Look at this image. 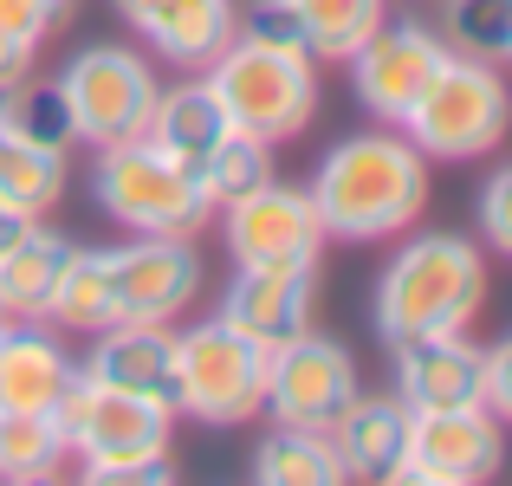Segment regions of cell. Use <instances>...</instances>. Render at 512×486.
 I'll list each match as a JSON object with an SVG mask.
<instances>
[{
    "label": "cell",
    "mask_w": 512,
    "mask_h": 486,
    "mask_svg": "<svg viewBox=\"0 0 512 486\" xmlns=\"http://www.w3.org/2000/svg\"><path fill=\"white\" fill-rule=\"evenodd\" d=\"M91 195L130 234H195L214 214V201L201 195V182L169 162L150 137H130L98 150V169H91Z\"/></svg>",
    "instance_id": "obj_5"
},
{
    "label": "cell",
    "mask_w": 512,
    "mask_h": 486,
    "mask_svg": "<svg viewBox=\"0 0 512 486\" xmlns=\"http://www.w3.org/2000/svg\"><path fill=\"white\" fill-rule=\"evenodd\" d=\"M480 383H487V409L500 415H512V344L500 337V344H480Z\"/></svg>",
    "instance_id": "obj_31"
},
{
    "label": "cell",
    "mask_w": 512,
    "mask_h": 486,
    "mask_svg": "<svg viewBox=\"0 0 512 486\" xmlns=\"http://www.w3.org/2000/svg\"><path fill=\"white\" fill-rule=\"evenodd\" d=\"M195 182H201V195H208L214 208H227V201L253 195L260 182H273V143L247 137V130H227V137L201 156Z\"/></svg>",
    "instance_id": "obj_27"
},
{
    "label": "cell",
    "mask_w": 512,
    "mask_h": 486,
    "mask_svg": "<svg viewBox=\"0 0 512 486\" xmlns=\"http://www.w3.org/2000/svg\"><path fill=\"white\" fill-rule=\"evenodd\" d=\"M65 260H72V240L33 214L26 234L0 253V318H46L59 299Z\"/></svg>",
    "instance_id": "obj_20"
},
{
    "label": "cell",
    "mask_w": 512,
    "mask_h": 486,
    "mask_svg": "<svg viewBox=\"0 0 512 486\" xmlns=\"http://www.w3.org/2000/svg\"><path fill=\"white\" fill-rule=\"evenodd\" d=\"M227 130L234 124H227L214 85L208 78H188V85H175V91H156V111H150V130H143V137H150L169 162H182V169L195 175L201 156H208Z\"/></svg>",
    "instance_id": "obj_21"
},
{
    "label": "cell",
    "mask_w": 512,
    "mask_h": 486,
    "mask_svg": "<svg viewBox=\"0 0 512 486\" xmlns=\"http://www.w3.org/2000/svg\"><path fill=\"white\" fill-rule=\"evenodd\" d=\"M78 370H85L91 383L143 396V402H156V409L175 415V383H182V370H175V331L169 324H104L91 357L78 363Z\"/></svg>",
    "instance_id": "obj_15"
},
{
    "label": "cell",
    "mask_w": 512,
    "mask_h": 486,
    "mask_svg": "<svg viewBox=\"0 0 512 486\" xmlns=\"http://www.w3.org/2000/svg\"><path fill=\"white\" fill-rule=\"evenodd\" d=\"M506 195H512V169H493L487 188H480V227H487L493 247H512V214H506Z\"/></svg>",
    "instance_id": "obj_32"
},
{
    "label": "cell",
    "mask_w": 512,
    "mask_h": 486,
    "mask_svg": "<svg viewBox=\"0 0 512 486\" xmlns=\"http://www.w3.org/2000/svg\"><path fill=\"white\" fill-rule=\"evenodd\" d=\"M500 415L493 409H409V454H402V480L422 486H480L500 474Z\"/></svg>",
    "instance_id": "obj_12"
},
{
    "label": "cell",
    "mask_w": 512,
    "mask_h": 486,
    "mask_svg": "<svg viewBox=\"0 0 512 486\" xmlns=\"http://www.w3.org/2000/svg\"><path fill=\"white\" fill-rule=\"evenodd\" d=\"M59 91L72 104V130L78 143L91 150H111V143H130L150 130V111H156V72L143 52L130 46H85L72 65L59 72Z\"/></svg>",
    "instance_id": "obj_8"
},
{
    "label": "cell",
    "mask_w": 512,
    "mask_h": 486,
    "mask_svg": "<svg viewBox=\"0 0 512 486\" xmlns=\"http://www.w3.org/2000/svg\"><path fill=\"white\" fill-rule=\"evenodd\" d=\"M59 13V0H0V91H13L33 72V52L59 26Z\"/></svg>",
    "instance_id": "obj_30"
},
{
    "label": "cell",
    "mask_w": 512,
    "mask_h": 486,
    "mask_svg": "<svg viewBox=\"0 0 512 486\" xmlns=\"http://www.w3.org/2000/svg\"><path fill=\"white\" fill-rule=\"evenodd\" d=\"M409 143L435 162H474L506 137V85L500 65H480L448 52L441 72L428 78V91L415 98V111L402 117Z\"/></svg>",
    "instance_id": "obj_6"
},
{
    "label": "cell",
    "mask_w": 512,
    "mask_h": 486,
    "mask_svg": "<svg viewBox=\"0 0 512 486\" xmlns=\"http://www.w3.org/2000/svg\"><path fill=\"white\" fill-rule=\"evenodd\" d=\"M286 13L312 59H350L389 20V0H286Z\"/></svg>",
    "instance_id": "obj_22"
},
{
    "label": "cell",
    "mask_w": 512,
    "mask_h": 486,
    "mask_svg": "<svg viewBox=\"0 0 512 486\" xmlns=\"http://www.w3.org/2000/svg\"><path fill=\"white\" fill-rule=\"evenodd\" d=\"M487 299V260L461 234H415L376 279V331L389 344L467 331Z\"/></svg>",
    "instance_id": "obj_3"
},
{
    "label": "cell",
    "mask_w": 512,
    "mask_h": 486,
    "mask_svg": "<svg viewBox=\"0 0 512 486\" xmlns=\"http://www.w3.org/2000/svg\"><path fill=\"white\" fill-rule=\"evenodd\" d=\"M253 480L260 486H338L344 461L331 448V435H312V428H273L253 454Z\"/></svg>",
    "instance_id": "obj_24"
},
{
    "label": "cell",
    "mask_w": 512,
    "mask_h": 486,
    "mask_svg": "<svg viewBox=\"0 0 512 486\" xmlns=\"http://www.w3.org/2000/svg\"><path fill=\"white\" fill-rule=\"evenodd\" d=\"M396 396L402 409H487V383H480V344L461 331L409 337L396 344Z\"/></svg>",
    "instance_id": "obj_14"
},
{
    "label": "cell",
    "mask_w": 512,
    "mask_h": 486,
    "mask_svg": "<svg viewBox=\"0 0 512 486\" xmlns=\"http://www.w3.org/2000/svg\"><path fill=\"white\" fill-rule=\"evenodd\" d=\"M65 461H72V448H65V435H59L52 415H13V409H0V480L33 486V480H52Z\"/></svg>",
    "instance_id": "obj_26"
},
{
    "label": "cell",
    "mask_w": 512,
    "mask_h": 486,
    "mask_svg": "<svg viewBox=\"0 0 512 486\" xmlns=\"http://www.w3.org/2000/svg\"><path fill=\"white\" fill-rule=\"evenodd\" d=\"M357 396H363L357 363H350V350L331 344V337L299 331V337H286V344L266 350V402H260V415H273L279 428L331 435Z\"/></svg>",
    "instance_id": "obj_9"
},
{
    "label": "cell",
    "mask_w": 512,
    "mask_h": 486,
    "mask_svg": "<svg viewBox=\"0 0 512 486\" xmlns=\"http://www.w3.org/2000/svg\"><path fill=\"white\" fill-rule=\"evenodd\" d=\"M201 78L214 85L227 124L260 143L305 130V117L318 111V72H312V52H299V46H266V39L234 33L201 65Z\"/></svg>",
    "instance_id": "obj_4"
},
{
    "label": "cell",
    "mask_w": 512,
    "mask_h": 486,
    "mask_svg": "<svg viewBox=\"0 0 512 486\" xmlns=\"http://www.w3.org/2000/svg\"><path fill=\"white\" fill-rule=\"evenodd\" d=\"M26 221H33V214H20V208H13V201H0V253H7L13 240L26 234Z\"/></svg>",
    "instance_id": "obj_33"
},
{
    "label": "cell",
    "mask_w": 512,
    "mask_h": 486,
    "mask_svg": "<svg viewBox=\"0 0 512 486\" xmlns=\"http://www.w3.org/2000/svg\"><path fill=\"white\" fill-rule=\"evenodd\" d=\"M59 7H65V0H59Z\"/></svg>",
    "instance_id": "obj_34"
},
{
    "label": "cell",
    "mask_w": 512,
    "mask_h": 486,
    "mask_svg": "<svg viewBox=\"0 0 512 486\" xmlns=\"http://www.w3.org/2000/svg\"><path fill=\"white\" fill-rule=\"evenodd\" d=\"M59 195H65V150L20 137L0 117V201H13L20 214H46Z\"/></svg>",
    "instance_id": "obj_23"
},
{
    "label": "cell",
    "mask_w": 512,
    "mask_h": 486,
    "mask_svg": "<svg viewBox=\"0 0 512 486\" xmlns=\"http://www.w3.org/2000/svg\"><path fill=\"white\" fill-rule=\"evenodd\" d=\"M72 376H78V357L46 331V318L0 324V409L52 415L59 396L72 389Z\"/></svg>",
    "instance_id": "obj_17"
},
{
    "label": "cell",
    "mask_w": 512,
    "mask_h": 486,
    "mask_svg": "<svg viewBox=\"0 0 512 486\" xmlns=\"http://www.w3.org/2000/svg\"><path fill=\"white\" fill-rule=\"evenodd\" d=\"M305 195H312L325 234L338 240L402 234L428 201V156L396 130H357L318 162Z\"/></svg>",
    "instance_id": "obj_1"
},
{
    "label": "cell",
    "mask_w": 512,
    "mask_h": 486,
    "mask_svg": "<svg viewBox=\"0 0 512 486\" xmlns=\"http://www.w3.org/2000/svg\"><path fill=\"white\" fill-rule=\"evenodd\" d=\"M0 117H7L20 137L46 143V150H72L78 130H72V104H65L59 78H33L26 72L13 91H0Z\"/></svg>",
    "instance_id": "obj_29"
},
{
    "label": "cell",
    "mask_w": 512,
    "mask_h": 486,
    "mask_svg": "<svg viewBox=\"0 0 512 486\" xmlns=\"http://www.w3.org/2000/svg\"><path fill=\"white\" fill-rule=\"evenodd\" d=\"M221 227H227L234 266H318V253L331 240L312 195L305 188H279V182H260L253 195L227 201Z\"/></svg>",
    "instance_id": "obj_11"
},
{
    "label": "cell",
    "mask_w": 512,
    "mask_h": 486,
    "mask_svg": "<svg viewBox=\"0 0 512 486\" xmlns=\"http://www.w3.org/2000/svg\"><path fill=\"white\" fill-rule=\"evenodd\" d=\"M117 13L150 39L156 59L182 72H201L234 39V0H117Z\"/></svg>",
    "instance_id": "obj_18"
},
{
    "label": "cell",
    "mask_w": 512,
    "mask_h": 486,
    "mask_svg": "<svg viewBox=\"0 0 512 486\" xmlns=\"http://www.w3.org/2000/svg\"><path fill=\"white\" fill-rule=\"evenodd\" d=\"M441 46L480 65L512 59V0H448L441 7Z\"/></svg>",
    "instance_id": "obj_28"
},
{
    "label": "cell",
    "mask_w": 512,
    "mask_h": 486,
    "mask_svg": "<svg viewBox=\"0 0 512 486\" xmlns=\"http://www.w3.org/2000/svg\"><path fill=\"white\" fill-rule=\"evenodd\" d=\"M46 324H65V331H104L111 324V247H72Z\"/></svg>",
    "instance_id": "obj_25"
},
{
    "label": "cell",
    "mask_w": 512,
    "mask_h": 486,
    "mask_svg": "<svg viewBox=\"0 0 512 486\" xmlns=\"http://www.w3.org/2000/svg\"><path fill=\"white\" fill-rule=\"evenodd\" d=\"M441 59H448L441 33H428V26H415V20H383L344 65H350L357 98L370 104L383 124H402V117L415 111V98L428 91V78L441 72Z\"/></svg>",
    "instance_id": "obj_13"
},
{
    "label": "cell",
    "mask_w": 512,
    "mask_h": 486,
    "mask_svg": "<svg viewBox=\"0 0 512 486\" xmlns=\"http://www.w3.org/2000/svg\"><path fill=\"white\" fill-rule=\"evenodd\" d=\"M331 448L344 461V480L389 486L402 480V454H409V409L402 396H357L344 422L331 428Z\"/></svg>",
    "instance_id": "obj_19"
},
{
    "label": "cell",
    "mask_w": 512,
    "mask_h": 486,
    "mask_svg": "<svg viewBox=\"0 0 512 486\" xmlns=\"http://www.w3.org/2000/svg\"><path fill=\"white\" fill-rule=\"evenodd\" d=\"M65 448H72L78 474L91 486H169L175 461H169V428L175 415L156 409L143 396H124V389L91 383L85 370L72 376V389L52 409Z\"/></svg>",
    "instance_id": "obj_2"
},
{
    "label": "cell",
    "mask_w": 512,
    "mask_h": 486,
    "mask_svg": "<svg viewBox=\"0 0 512 486\" xmlns=\"http://www.w3.org/2000/svg\"><path fill=\"white\" fill-rule=\"evenodd\" d=\"M201 292V253L188 234H137L111 247V324H175Z\"/></svg>",
    "instance_id": "obj_10"
},
{
    "label": "cell",
    "mask_w": 512,
    "mask_h": 486,
    "mask_svg": "<svg viewBox=\"0 0 512 486\" xmlns=\"http://www.w3.org/2000/svg\"><path fill=\"white\" fill-rule=\"evenodd\" d=\"M175 415H195L208 428H240L266 402V350L240 337L227 318H208L195 331H175Z\"/></svg>",
    "instance_id": "obj_7"
},
{
    "label": "cell",
    "mask_w": 512,
    "mask_h": 486,
    "mask_svg": "<svg viewBox=\"0 0 512 486\" xmlns=\"http://www.w3.org/2000/svg\"><path fill=\"white\" fill-rule=\"evenodd\" d=\"M214 318H227L260 350L286 344L312 324V266H240Z\"/></svg>",
    "instance_id": "obj_16"
}]
</instances>
